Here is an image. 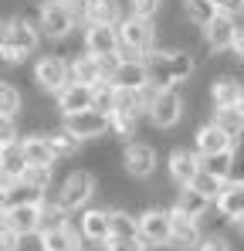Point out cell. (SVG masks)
Masks as SVG:
<instances>
[{
  "instance_id": "1",
  "label": "cell",
  "mask_w": 244,
  "mask_h": 251,
  "mask_svg": "<svg viewBox=\"0 0 244 251\" xmlns=\"http://www.w3.org/2000/svg\"><path fill=\"white\" fill-rule=\"evenodd\" d=\"M149 75H153V85L160 88H176L180 82H187L194 75V54L187 51H153L149 54Z\"/></svg>"
},
{
  "instance_id": "2",
  "label": "cell",
  "mask_w": 244,
  "mask_h": 251,
  "mask_svg": "<svg viewBox=\"0 0 244 251\" xmlns=\"http://www.w3.org/2000/svg\"><path fill=\"white\" fill-rule=\"evenodd\" d=\"M41 41V27H34L27 17H10L3 24V41H0V51H3V61H24L27 54L38 51Z\"/></svg>"
},
{
  "instance_id": "3",
  "label": "cell",
  "mask_w": 244,
  "mask_h": 251,
  "mask_svg": "<svg viewBox=\"0 0 244 251\" xmlns=\"http://www.w3.org/2000/svg\"><path fill=\"white\" fill-rule=\"evenodd\" d=\"M119 41H122V51H119L122 58H139L153 48L156 27L146 17H125V21H119Z\"/></svg>"
},
{
  "instance_id": "4",
  "label": "cell",
  "mask_w": 244,
  "mask_h": 251,
  "mask_svg": "<svg viewBox=\"0 0 244 251\" xmlns=\"http://www.w3.org/2000/svg\"><path fill=\"white\" fill-rule=\"evenodd\" d=\"M92 194H95V176H92L88 170H72V173H68V176L58 183L54 201L68 210V214H72V210L85 207V204L92 201Z\"/></svg>"
},
{
  "instance_id": "5",
  "label": "cell",
  "mask_w": 244,
  "mask_h": 251,
  "mask_svg": "<svg viewBox=\"0 0 244 251\" xmlns=\"http://www.w3.org/2000/svg\"><path fill=\"white\" fill-rule=\"evenodd\" d=\"M65 129H68L72 136H78L81 143H85V139H102V136L112 129V116H109V112H98V109L72 112V116H65Z\"/></svg>"
},
{
  "instance_id": "6",
  "label": "cell",
  "mask_w": 244,
  "mask_h": 251,
  "mask_svg": "<svg viewBox=\"0 0 244 251\" xmlns=\"http://www.w3.org/2000/svg\"><path fill=\"white\" fill-rule=\"evenodd\" d=\"M139 238L149 248H170V241H173V214L170 210H146V214H139Z\"/></svg>"
},
{
  "instance_id": "7",
  "label": "cell",
  "mask_w": 244,
  "mask_h": 251,
  "mask_svg": "<svg viewBox=\"0 0 244 251\" xmlns=\"http://www.w3.org/2000/svg\"><path fill=\"white\" fill-rule=\"evenodd\" d=\"M34 82H38L41 92H61L65 85L72 82V65L65 61V58H54V54H48V58H41L38 65H34Z\"/></svg>"
},
{
  "instance_id": "8",
  "label": "cell",
  "mask_w": 244,
  "mask_h": 251,
  "mask_svg": "<svg viewBox=\"0 0 244 251\" xmlns=\"http://www.w3.org/2000/svg\"><path fill=\"white\" fill-rule=\"evenodd\" d=\"M183 99H180V92L176 88H160V95L153 99V105H149V119L153 126H160V129H173V126L183 119Z\"/></svg>"
},
{
  "instance_id": "9",
  "label": "cell",
  "mask_w": 244,
  "mask_h": 251,
  "mask_svg": "<svg viewBox=\"0 0 244 251\" xmlns=\"http://www.w3.org/2000/svg\"><path fill=\"white\" fill-rule=\"evenodd\" d=\"M85 51L95 54V58L119 54L122 51L119 24H85Z\"/></svg>"
},
{
  "instance_id": "10",
  "label": "cell",
  "mask_w": 244,
  "mask_h": 251,
  "mask_svg": "<svg viewBox=\"0 0 244 251\" xmlns=\"http://www.w3.org/2000/svg\"><path fill=\"white\" fill-rule=\"evenodd\" d=\"M122 170L129 176H136V180L153 176V170H156V150L149 143H125V150H122Z\"/></svg>"
},
{
  "instance_id": "11",
  "label": "cell",
  "mask_w": 244,
  "mask_h": 251,
  "mask_svg": "<svg viewBox=\"0 0 244 251\" xmlns=\"http://www.w3.org/2000/svg\"><path fill=\"white\" fill-rule=\"evenodd\" d=\"M81 241H85V234H81V227H75L72 221L41 231V251H81L85 248Z\"/></svg>"
},
{
  "instance_id": "12",
  "label": "cell",
  "mask_w": 244,
  "mask_h": 251,
  "mask_svg": "<svg viewBox=\"0 0 244 251\" xmlns=\"http://www.w3.org/2000/svg\"><path fill=\"white\" fill-rule=\"evenodd\" d=\"M72 27H75V17H72L65 0L41 3V31H44V38H65Z\"/></svg>"
},
{
  "instance_id": "13",
  "label": "cell",
  "mask_w": 244,
  "mask_h": 251,
  "mask_svg": "<svg viewBox=\"0 0 244 251\" xmlns=\"http://www.w3.org/2000/svg\"><path fill=\"white\" fill-rule=\"evenodd\" d=\"M3 227L17 231L21 238H27V234H41V231H44V214H41V204H21V207L3 210Z\"/></svg>"
},
{
  "instance_id": "14",
  "label": "cell",
  "mask_w": 244,
  "mask_h": 251,
  "mask_svg": "<svg viewBox=\"0 0 244 251\" xmlns=\"http://www.w3.org/2000/svg\"><path fill=\"white\" fill-rule=\"evenodd\" d=\"M234 34H238V21H234V14H227V10H220L210 24H203V44H207L210 51H231Z\"/></svg>"
},
{
  "instance_id": "15",
  "label": "cell",
  "mask_w": 244,
  "mask_h": 251,
  "mask_svg": "<svg viewBox=\"0 0 244 251\" xmlns=\"http://www.w3.org/2000/svg\"><path fill=\"white\" fill-rule=\"evenodd\" d=\"M149 82H153L149 65L139 61V58H122V65L116 68V75H112V85L116 88H136V92H143Z\"/></svg>"
},
{
  "instance_id": "16",
  "label": "cell",
  "mask_w": 244,
  "mask_h": 251,
  "mask_svg": "<svg viewBox=\"0 0 244 251\" xmlns=\"http://www.w3.org/2000/svg\"><path fill=\"white\" fill-rule=\"evenodd\" d=\"M81 234H85V241H92V245H105V241L112 238V210L88 207L81 214Z\"/></svg>"
},
{
  "instance_id": "17",
  "label": "cell",
  "mask_w": 244,
  "mask_h": 251,
  "mask_svg": "<svg viewBox=\"0 0 244 251\" xmlns=\"http://www.w3.org/2000/svg\"><path fill=\"white\" fill-rule=\"evenodd\" d=\"M173 214V241H170V248L176 251H187V248H200V227H197V217H187L183 210H170Z\"/></svg>"
},
{
  "instance_id": "18",
  "label": "cell",
  "mask_w": 244,
  "mask_h": 251,
  "mask_svg": "<svg viewBox=\"0 0 244 251\" xmlns=\"http://www.w3.org/2000/svg\"><path fill=\"white\" fill-rule=\"evenodd\" d=\"M194 143H197V153L200 156H217V153H227V150H234V139L220 129L217 123H207L197 129V136H194Z\"/></svg>"
},
{
  "instance_id": "19",
  "label": "cell",
  "mask_w": 244,
  "mask_h": 251,
  "mask_svg": "<svg viewBox=\"0 0 244 251\" xmlns=\"http://www.w3.org/2000/svg\"><path fill=\"white\" fill-rule=\"evenodd\" d=\"M200 170H203L200 153H190V150H173V153H170V176H173L180 187H190Z\"/></svg>"
},
{
  "instance_id": "20",
  "label": "cell",
  "mask_w": 244,
  "mask_h": 251,
  "mask_svg": "<svg viewBox=\"0 0 244 251\" xmlns=\"http://www.w3.org/2000/svg\"><path fill=\"white\" fill-rule=\"evenodd\" d=\"M21 150H24V156H27L31 167H54L58 163V153H54V146H51V139L44 132L24 136L21 139Z\"/></svg>"
},
{
  "instance_id": "21",
  "label": "cell",
  "mask_w": 244,
  "mask_h": 251,
  "mask_svg": "<svg viewBox=\"0 0 244 251\" xmlns=\"http://www.w3.org/2000/svg\"><path fill=\"white\" fill-rule=\"evenodd\" d=\"M58 109H61V116H72V112L92 109V85L68 82L61 92H58Z\"/></svg>"
},
{
  "instance_id": "22",
  "label": "cell",
  "mask_w": 244,
  "mask_h": 251,
  "mask_svg": "<svg viewBox=\"0 0 244 251\" xmlns=\"http://www.w3.org/2000/svg\"><path fill=\"white\" fill-rule=\"evenodd\" d=\"M27 156H24V150H21V143H10V146H3V156H0V170H3V187L7 183H21L24 180V173H27Z\"/></svg>"
},
{
  "instance_id": "23",
  "label": "cell",
  "mask_w": 244,
  "mask_h": 251,
  "mask_svg": "<svg viewBox=\"0 0 244 251\" xmlns=\"http://www.w3.org/2000/svg\"><path fill=\"white\" fill-rule=\"evenodd\" d=\"M241 95H244L241 82L231 78V75H224V78H217V82L210 85V102H214L217 109H234Z\"/></svg>"
},
{
  "instance_id": "24",
  "label": "cell",
  "mask_w": 244,
  "mask_h": 251,
  "mask_svg": "<svg viewBox=\"0 0 244 251\" xmlns=\"http://www.w3.org/2000/svg\"><path fill=\"white\" fill-rule=\"evenodd\" d=\"M214 204H217V210H220L224 217H231V221L244 217V183H231V180H227V187L220 190V197H217Z\"/></svg>"
},
{
  "instance_id": "25",
  "label": "cell",
  "mask_w": 244,
  "mask_h": 251,
  "mask_svg": "<svg viewBox=\"0 0 244 251\" xmlns=\"http://www.w3.org/2000/svg\"><path fill=\"white\" fill-rule=\"evenodd\" d=\"M21 204H44V194L41 190H34L31 183H7L3 187V210L10 207H21Z\"/></svg>"
},
{
  "instance_id": "26",
  "label": "cell",
  "mask_w": 244,
  "mask_h": 251,
  "mask_svg": "<svg viewBox=\"0 0 244 251\" xmlns=\"http://www.w3.org/2000/svg\"><path fill=\"white\" fill-rule=\"evenodd\" d=\"M85 24H119V0H85Z\"/></svg>"
},
{
  "instance_id": "27",
  "label": "cell",
  "mask_w": 244,
  "mask_h": 251,
  "mask_svg": "<svg viewBox=\"0 0 244 251\" xmlns=\"http://www.w3.org/2000/svg\"><path fill=\"white\" fill-rule=\"evenodd\" d=\"M72 82H81V85L105 82V78H102V65H98L95 54H81V58L72 61Z\"/></svg>"
},
{
  "instance_id": "28",
  "label": "cell",
  "mask_w": 244,
  "mask_h": 251,
  "mask_svg": "<svg viewBox=\"0 0 244 251\" xmlns=\"http://www.w3.org/2000/svg\"><path fill=\"white\" fill-rule=\"evenodd\" d=\"M210 197L200 194V190H194V187H183L180 190V197H176V210H183L187 217H203L207 210H210Z\"/></svg>"
},
{
  "instance_id": "29",
  "label": "cell",
  "mask_w": 244,
  "mask_h": 251,
  "mask_svg": "<svg viewBox=\"0 0 244 251\" xmlns=\"http://www.w3.org/2000/svg\"><path fill=\"white\" fill-rule=\"evenodd\" d=\"M116 112L139 119L143 112H149V102H146V95L136 92V88H119V95H116Z\"/></svg>"
},
{
  "instance_id": "30",
  "label": "cell",
  "mask_w": 244,
  "mask_h": 251,
  "mask_svg": "<svg viewBox=\"0 0 244 251\" xmlns=\"http://www.w3.org/2000/svg\"><path fill=\"white\" fill-rule=\"evenodd\" d=\"M116 95H119V88L112 82H98L92 85V109H98V112H116Z\"/></svg>"
},
{
  "instance_id": "31",
  "label": "cell",
  "mask_w": 244,
  "mask_h": 251,
  "mask_svg": "<svg viewBox=\"0 0 244 251\" xmlns=\"http://www.w3.org/2000/svg\"><path fill=\"white\" fill-rule=\"evenodd\" d=\"M183 10H187V17L194 21V24H210L220 10H217V3L214 0H183Z\"/></svg>"
},
{
  "instance_id": "32",
  "label": "cell",
  "mask_w": 244,
  "mask_h": 251,
  "mask_svg": "<svg viewBox=\"0 0 244 251\" xmlns=\"http://www.w3.org/2000/svg\"><path fill=\"white\" fill-rule=\"evenodd\" d=\"M48 139H51V146H54V153H58V160H65V156H75L81 146L78 136H72L65 126L61 129H54V132H48Z\"/></svg>"
},
{
  "instance_id": "33",
  "label": "cell",
  "mask_w": 244,
  "mask_h": 251,
  "mask_svg": "<svg viewBox=\"0 0 244 251\" xmlns=\"http://www.w3.org/2000/svg\"><path fill=\"white\" fill-rule=\"evenodd\" d=\"M214 123L220 126V129H224V132H227L234 143L244 136V119L234 112V109H217V112H214Z\"/></svg>"
},
{
  "instance_id": "34",
  "label": "cell",
  "mask_w": 244,
  "mask_h": 251,
  "mask_svg": "<svg viewBox=\"0 0 244 251\" xmlns=\"http://www.w3.org/2000/svg\"><path fill=\"white\" fill-rule=\"evenodd\" d=\"M112 238H139V217L112 210Z\"/></svg>"
},
{
  "instance_id": "35",
  "label": "cell",
  "mask_w": 244,
  "mask_h": 251,
  "mask_svg": "<svg viewBox=\"0 0 244 251\" xmlns=\"http://www.w3.org/2000/svg\"><path fill=\"white\" fill-rule=\"evenodd\" d=\"M194 190H200V194H207L210 201H217L220 197V190L227 187V180H220V176H214V173H207V170H200L197 176H194V183H190Z\"/></svg>"
},
{
  "instance_id": "36",
  "label": "cell",
  "mask_w": 244,
  "mask_h": 251,
  "mask_svg": "<svg viewBox=\"0 0 244 251\" xmlns=\"http://www.w3.org/2000/svg\"><path fill=\"white\" fill-rule=\"evenodd\" d=\"M21 105H24L21 92H17V88H14L10 82H3V85H0V116H10V119H17Z\"/></svg>"
},
{
  "instance_id": "37",
  "label": "cell",
  "mask_w": 244,
  "mask_h": 251,
  "mask_svg": "<svg viewBox=\"0 0 244 251\" xmlns=\"http://www.w3.org/2000/svg\"><path fill=\"white\" fill-rule=\"evenodd\" d=\"M203 170L220 176V180H231V150L227 153H217V156H203Z\"/></svg>"
},
{
  "instance_id": "38",
  "label": "cell",
  "mask_w": 244,
  "mask_h": 251,
  "mask_svg": "<svg viewBox=\"0 0 244 251\" xmlns=\"http://www.w3.org/2000/svg\"><path fill=\"white\" fill-rule=\"evenodd\" d=\"M231 183H244V136L231 150Z\"/></svg>"
},
{
  "instance_id": "39",
  "label": "cell",
  "mask_w": 244,
  "mask_h": 251,
  "mask_svg": "<svg viewBox=\"0 0 244 251\" xmlns=\"http://www.w3.org/2000/svg\"><path fill=\"white\" fill-rule=\"evenodd\" d=\"M24 183H31L34 190H48V183H51V167H27V173H24Z\"/></svg>"
},
{
  "instance_id": "40",
  "label": "cell",
  "mask_w": 244,
  "mask_h": 251,
  "mask_svg": "<svg viewBox=\"0 0 244 251\" xmlns=\"http://www.w3.org/2000/svg\"><path fill=\"white\" fill-rule=\"evenodd\" d=\"M149 245L143 238H109L105 241V251H146Z\"/></svg>"
},
{
  "instance_id": "41",
  "label": "cell",
  "mask_w": 244,
  "mask_h": 251,
  "mask_svg": "<svg viewBox=\"0 0 244 251\" xmlns=\"http://www.w3.org/2000/svg\"><path fill=\"white\" fill-rule=\"evenodd\" d=\"M163 0H129V10H132V17H146V21H153V14L160 10Z\"/></svg>"
},
{
  "instance_id": "42",
  "label": "cell",
  "mask_w": 244,
  "mask_h": 251,
  "mask_svg": "<svg viewBox=\"0 0 244 251\" xmlns=\"http://www.w3.org/2000/svg\"><path fill=\"white\" fill-rule=\"evenodd\" d=\"M112 129L125 139V136L136 132V119H132V116H122V112H112Z\"/></svg>"
},
{
  "instance_id": "43",
  "label": "cell",
  "mask_w": 244,
  "mask_h": 251,
  "mask_svg": "<svg viewBox=\"0 0 244 251\" xmlns=\"http://www.w3.org/2000/svg\"><path fill=\"white\" fill-rule=\"evenodd\" d=\"M14 136H17L14 119H10V116H0V143H3V146H10V143H14Z\"/></svg>"
},
{
  "instance_id": "44",
  "label": "cell",
  "mask_w": 244,
  "mask_h": 251,
  "mask_svg": "<svg viewBox=\"0 0 244 251\" xmlns=\"http://www.w3.org/2000/svg\"><path fill=\"white\" fill-rule=\"evenodd\" d=\"M197 251H231V245L224 241V238H217V234H210V238H203L200 248Z\"/></svg>"
},
{
  "instance_id": "45",
  "label": "cell",
  "mask_w": 244,
  "mask_h": 251,
  "mask_svg": "<svg viewBox=\"0 0 244 251\" xmlns=\"http://www.w3.org/2000/svg\"><path fill=\"white\" fill-rule=\"evenodd\" d=\"M0 245H3V251H17V245H21V234H17V231H10V227H3Z\"/></svg>"
},
{
  "instance_id": "46",
  "label": "cell",
  "mask_w": 244,
  "mask_h": 251,
  "mask_svg": "<svg viewBox=\"0 0 244 251\" xmlns=\"http://www.w3.org/2000/svg\"><path fill=\"white\" fill-rule=\"evenodd\" d=\"M231 51H234V58H238V61H244V27H241V24H238V34H234Z\"/></svg>"
},
{
  "instance_id": "47",
  "label": "cell",
  "mask_w": 244,
  "mask_h": 251,
  "mask_svg": "<svg viewBox=\"0 0 244 251\" xmlns=\"http://www.w3.org/2000/svg\"><path fill=\"white\" fill-rule=\"evenodd\" d=\"M214 3H217V10H227V14H234L238 7H244L241 0H214Z\"/></svg>"
},
{
  "instance_id": "48",
  "label": "cell",
  "mask_w": 244,
  "mask_h": 251,
  "mask_svg": "<svg viewBox=\"0 0 244 251\" xmlns=\"http://www.w3.org/2000/svg\"><path fill=\"white\" fill-rule=\"evenodd\" d=\"M234 112H238V116H241V119H244V95H241V99H238V105H234Z\"/></svg>"
},
{
  "instance_id": "49",
  "label": "cell",
  "mask_w": 244,
  "mask_h": 251,
  "mask_svg": "<svg viewBox=\"0 0 244 251\" xmlns=\"http://www.w3.org/2000/svg\"><path fill=\"white\" fill-rule=\"evenodd\" d=\"M238 231H241V234H244V217H238Z\"/></svg>"
},
{
  "instance_id": "50",
  "label": "cell",
  "mask_w": 244,
  "mask_h": 251,
  "mask_svg": "<svg viewBox=\"0 0 244 251\" xmlns=\"http://www.w3.org/2000/svg\"><path fill=\"white\" fill-rule=\"evenodd\" d=\"M241 3H244V0H241Z\"/></svg>"
}]
</instances>
